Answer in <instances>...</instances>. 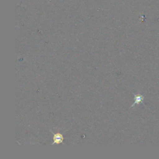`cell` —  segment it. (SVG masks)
Instances as JSON below:
<instances>
[{
    "label": "cell",
    "instance_id": "obj_1",
    "mask_svg": "<svg viewBox=\"0 0 159 159\" xmlns=\"http://www.w3.org/2000/svg\"><path fill=\"white\" fill-rule=\"evenodd\" d=\"M63 141V136L60 133L57 134H53V142L52 143V145L53 144H59L61 143Z\"/></svg>",
    "mask_w": 159,
    "mask_h": 159
},
{
    "label": "cell",
    "instance_id": "obj_2",
    "mask_svg": "<svg viewBox=\"0 0 159 159\" xmlns=\"http://www.w3.org/2000/svg\"><path fill=\"white\" fill-rule=\"evenodd\" d=\"M144 99V96L143 95H141L140 94H134V102L133 104L130 106V107H134L136 104H139L140 103H143V101Z\"/></svg>",
    "mask_w": 159,
    "mask_h": 159
}]
</instances>
